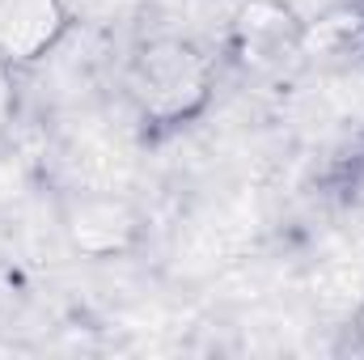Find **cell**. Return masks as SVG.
<instances>
[{
  "mask_svg": "<svg viewBox=\"0 0 364 360\" xmlns=\"http://www.w3.org/2000/svg\"><path fill=\"white\" fill-rule=\"evenodd\" d=\"M68 233L81 250L90 255H114L132 242L136 233V221L127 216L123 203H110V199H90L81 203L73 216H68Z\"/></svg>",
  "mask_w": 364,
  "mask_h": 360,
  "instance_id": "obj_3",
  "label": "cell"
},
{
  "mask_svg": "<svg viewBox=\"0 0 364 360\" xmlns=\"http://www.w3.org/2000/svg\"><path fill=\"white\" fill-rule=\"evenodd\" d=\"M208 60L182 43V38H157L132 55L127 68V93L153 123H182L208 102Z\"/></svg>",
  "mask_w": 364,
  "mask_h": 360,
  "instance_id": "obj_1",
  "label": "cell"
},
{
  "mask_svg": "<svg viewBox=\"0 0 364 360\" xmlns=\"http://www.w3.org/2000/svg\"><path fill=\"white\" fill-rule=\"evenodd\" d=\"M360 331H364V327H360Z\"/></svg>",
  "mask_w": 364,
  "mask_h": 360,
  "instance_id": "obj_5",
  "label": "cell"
},
{
  "mask_svg": "<svg viewBox=\"0 0 364 360\" xmlns=\"http://www.w3.org/2000/svg\"><path fill=\"white\" fill-rule=\"evenodd\" d=\"M9 68H13V64L0 60V136H4V127L13 123V77H9Z\"/></svg>",
  "mask_w": 364,
  "mask_h": 360,
  "instance_id": "obj_4",
  "label": "cell"
},
{
  "mask_svg": "<svg viewBox=\"0 0 364 360\" xmlns=\"http://www.w3.org/2000/svg\"><path fill=\"white\" fill-rule=\"evenodd\" d=\"M68 34L64 0H0V60L34 64Z\"/></svg>",
  "mask_w": 364,
  "mask_h": 360,
  "instance_id": "obj_2",
  "label": "cell"
}]
</instances>
